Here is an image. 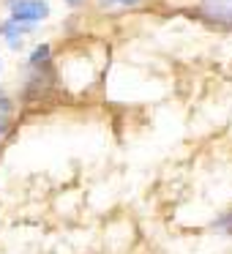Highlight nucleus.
Segmentation results:
<instances>
[{"label":"nucleus","mask_w":232,"mask_h":254,"mask_svg":"<svg viewBox=\"0 0 232 254\" xmlns=\"http://www.w3.org/2000/svg\"><path fill=\"white\" fill-rule=\"evenodd\" d=\"M213 227H216L219 232H224V235H232V210H227L221 219H216Z\"/></svg>","instance_id":"20e7f679"},{"label":"nucleus","mask_w":232,"mask_h":254,"mask_svg":"<svg viewBox=\"0 0 232 254\" xmlns=\"http://www.w3.org/2000/svg\"><path fill=\"white\" fill-rule=\"evenodd\" d=\"M0 33L6 36V41H8V47H19V41H22V33H25V25H19V22H3V28H0Z\"/></svg>","instance_id":"7ed1b4c3"},{"label":"nucleus","mask_w":232,"mask_h":254,"mask_svg":"<svg viewBox=\"0 0 232 254\" xmlns=\"http://www.w3.org/2000/svg\"><path fill=\"white\" fill-rule=\"evenodd\" d=\"M68 3H74V6H77V3H79V0H68Z\"/></svg>","instance_id":"1a4fd4ad"},{"label":"nucleus","mask_w":232,"mask_h":254,"mask_svg":"<svg viewBox=\"0 0 232 254\" xmlns=\"http://www.w3.org/2000/svg\"><path fill=\"white\" fill-rule=\"evenodd\" d=\"M199 11L219 25H232V0H205Z\"/></svg>","instance_id":"f03ea898"},{"label":"nucleus","mask_w":232,"mask_h":254,"mask_svg":"<svg viewBox=\"0 0 232 254\" xmlns=\"http://www.w3.org/2000/svg\"><path fill=\"white\" fill-rule=\"evenodd\" d=\"M6 107H8V101H6V99H0V110H6Z\"/></svg>","instance_id":"6e6552de"},{"label":"nucleus","mask_w":232,"mask_h":254,"mask_svg":"<svg viewBox=\"0 0 232 254\" xmlns=\"http://www.w3.org/2000/svg\"><path fill=\"white\" fill-rule=\"evenodd\" d=\"M50 61V47H36L33 50V55H30V63H33V66H44V63Z\"/></svg>","instance_id":"39448f33"},{"label":"nucleus","mask_w":232,"mask_h":254,"mask_svg":"<svg viewBox=\"0 0 232 254\" xmlns=\"http://www.w3.org/2000/svg\"><path fill=\"white\" fill-rule=\"evenodd\" d=\"M3 134H6V118L0 115V137H3Z\"/></svg>","instance_id":"0eeeda50"},{"label":"nucleus","mask_w":232,"mask_h":254,"mask_svg":"<svg viewBox=\"0 0 232 254\" xmlns=\"http://www.w3.org/2000/svg\"><path fill=\"white\" fill-rule=\"evenodd\" d=\"M50 17L47 0H11V19L14 22H39Z\"/></svg>","instance_id":"f257e3e1"},{"label":"nucleus","mask_w":232,"mask_h":254,"mask_svg":"<svg viewBox=\"0 0 232 254\" xmlns=\"http://www.w3.org/2000/svg\"><path fill=\"white\" fill-rule=\"evenodd\" d=\"M112 3H120V6H137L139 0H112Z\"/></svg>","instance_id":"423d86ee"}]
</instances>
